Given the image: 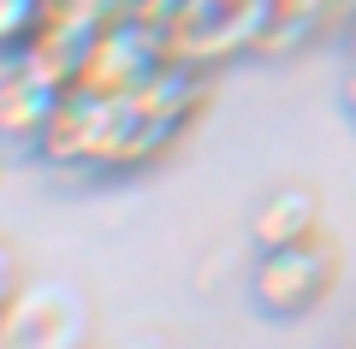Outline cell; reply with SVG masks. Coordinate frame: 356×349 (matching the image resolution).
Here are the masks:
<instances>
[{
  "mask_svg": "<svg viewBox=\"0 0 356 349\" xmlns=\"http://www.w3.org/2000/svg\"><path fill=\"white\" fill-rule=\"evenodd\" d=\"M267 30H273V0H172L161 36L172 65L214 71L226 60L267 48Z\"/></svg>",
  "mask_w": 356,
  "mask_h": 349,
  "instance_id": "6da1fadb",
  "label": "cell"
},
{
  "mask_svg": "<svg viewBox=\"0 0 356 349\" xmlns=\"http://www.w3.org/2000/svg\"><path fill=\"white\" fill-rule=\"evenodd\" d=\"M339 284V249L327 237H303V243H280V249H261L255 255V273H250V290H255V308L273 314V320H303L309 308L332 296Z\"/></svg>",
  "mask_w": 356,
  "mask_h": 349,
  "instance_id": "7a4b0ae2",
  "label": "cell"
},
{
  "mask_svg": "<svg viewBox=\"0 0 356 349\" xmlns=\"http://www.w3.org/2000/svg\"><path fill=\"white\" fill-rule=\"evenodd\" d=\"M166 36L149 24L143 12H119L102 24V36L89 42L83 65H77L72 83L77 89H95V95H137L143 83H154V77L166 71Z\"/></svg>",
  "mask_w": 356,
  "mask_h": 349,
  "instance_id": "3957f363",
  "label": "cell"
},
{
  "mask_svg": "<svg viewBox=\"0 0 356 349\" xmlns=\"http://www.w3.org/2000/svg\"><path fill=\"white\" fill-rule=\"evenodd\" d=\"M83 332L89 308L60 278L18 284V296L0 308V349H83Z\"/></svg>",
  "mask_w": 356,
  "mask_h": 349,
  "instance_id": "277c9868",
  "label": "cell"
},
{
  "mask_svg": "<svg viewBox=\"0 0 356 349\" xmlns=\"http://www.w3.org/2000/svg\"><path fill=\"white\" fill-rule=\"evenodd\" d=\"M60 101H65V83L48 77L30 53L0 60V142L6 148H42Z\"/></svg>",
  "mask_w": 356,
  "mask_h": 349,
  "instance_id": "5b68a950",
  "label": "cell"
},
{
  "mask_svg": "<svg viewBox=\"0 0 356 349\" xmlns=\"http://www.w3.org/2000/svg\"><path fill=\"white\" fill-rule=\"evenodd\" d=\"M250 231H255V249H280V243L315 237V231H321V196H315V189H303V184L273 189V196H261Z\"/></svg>",
  "mask_w": 356,
  "mask_h": 349,
  "instance_id": "8992f818",
  "label": "cell"
},
{
  "mask_svg": "<svg viewBox=\"0 0 356 349\" xmlns=\"http://www.w3.org/2000/svg\"><path fill=\"white\" fill-rule=\"evenodd\" d=\"M48 12H54V0H0V60L30 53V42L48 24Z\"/></svg>",
  "mask_w": 356,
  "mask_h": 349,
  "instance_id": "52a82bcc",
  "label": "cell"
},
{
  "mask_svg": "<svg viewBox=\"0 0 356 349\" xmlns=\"http://www.w3.org/2000/svg\"><path fill=\"white\" fill-rule=\"evenodd\" d=\"M339 0H273V30H267V48H291L303 42L321 18L332 12Z\"/></svg>",
  "mask_w": 356,
  "mask_h": 349,
  "instance_id": "ba28073f",
  "label": "cell"
},
{
  "mask_svg": "<svg viewBox=\"0 0 356 349\" xmlns=\"http://www.w3.org/2000/svg\"><path fill=\"white\" fill-rule=\"evenodd\" d=\"M18 284H24V278H18V255L6 249V243H0V308H6V302L18 296Z\"/></svg>",
  "mask_w": 356,
  "mask_h": 349,
  "instance_id": "9c48e42d",
  "label": "cell"
},
{
  "mask_svg": "<svg viewBox=\"0 0 356 349\" xmlns=\"http://www.w3.org/2000/svg\"><path fill=\"white\" fill-rule=\"evenodd\" d=\"M350 60H356V18H350Z\"/></svg>",
  "mask_w": 356,
  "mask_h": 349,
  "instance_id": "30bf717a",
  "label": "cell"
}]
</instances>
